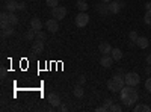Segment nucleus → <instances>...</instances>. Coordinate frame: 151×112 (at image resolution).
I'll return each mask as SVG.
<instances>
[{
    "label": "nucleus",
    "instance_id": "obj_1",
    "mask_svg": "<svg viewBox=\"0 0 151 112\" xmlns=\"http://www.w3.org/2000/svg\"><path fill=\"white\" fill-rule=\"evenodd\" d=\"M119 98H121V102L124 103V106L132 108V106L136 105L137 98H139V94H137V91L134 90V86L125 85L124 88L121 90V92H119Z\"/></svg>",
    "mask_w": 151,
    "mask_h": 112
},
{
    "label": "nucleus",
    "instance_id": "obj_2",
    "mask_svg": "<svg viewBox=\"0 0 151 112\" xmlns=\"http://www.w3.org/2000/svg\"><path fill=\"white\" fill-rule=\"evenodd\" d=\"M106 86H107V90H109L110 92H115V94H116V92H121V90L125 86V80H124V76L121 74V71L116 73L112 79H109V80L106 82Z\"/></svg>",
    "mask_w": 151,
    "mask_h": 112
},
{
    "label": "nucleus",
    "instance_id": "obj_3",
    "mask_svg": "<svg viewBox=\"0 0 151 112\" xmlns=\"http://www.w3.org/2000/svg\"><path fill=\"white\" fill-rule=\"evenodd\" d=\"M124 80H125V85H129V86H137V85L141 83L139 74L134 73V71L125 73V74H124Z\"/></svg>",
    "mask_w": 151,
    "mask_h": 112
},
{
    "label": "nucleus",
    "instance_id": "obj_4",
    "mask_svg": "<svg viewBox=\"0 0 151 112\" xmlns=\"http://www.w3.org/2000/svg\"><path fill=\"white\" fill-rule=\"evenodd\" d=\"M88 23H89V15L86 14V12H79L77 15H76V26L77 27H85L88 26Z\"/></svg>",
    "mask_w": 151,
    "mask_h": 112
},
{
    "label": "nucleus",
    "instance_id": "obj_5",
    "mask_svg": "<svg viewBox=\"0 0 151 112\" xmlns=\"http://www.w3.org/2000/svg\"><path fill=\"white\" fill-rule=\"evenodd\" d=\"M52 17L56 18V20H64L67 17V8L65 6H56V8H52Z\"/></svg>",
    "mask_w": 151,
    "mask_h": 112
},
{
    "label": "nucleus",
    "instance_id": "obj_6",
    "mask_svg": "<svg viewBox=\"0 0 151 112\" xmlns=\"http://www.w3.org/2000/svg\"><path fill=\"white\" fill-rule=\"evenodd\" d=\"M45 29H47L48 32H52V33H56V32L59 30V20H56V18L47 20V21H45Z\"/></svg>",
    "mask_w": 151,
    "mask_h": 112
},
{
    "label": "nucleus",
    "instance_id": "obj_7",
    "mask_svg": "<svg viewBox=\"0 0 151 112\" xmlns=\"http://www.w3.org/2000/svg\"><path fill=\"white\" fill-rule=\"evenodd\" d=\"M47 102L52 105L53 108H59L60 106V97L56 94V92H50L47 95Z\"/></svg>",
    "mask_w": 151,
    "mask_h": 112
},
{
    "label": "nucleus",
    "instance_id": "obj_8",
    "mask_svg": "<svg viewBox=\"0 0 151 112\" xmlns=\"http://www.w3.org/2000/svg\"><path fill=\"white\" fill-rule=\"evenodd\" d=\"M109 5V12L110 14H118V12L122 9V6H124V2H115V0H112L110 3H107Z\"/></svg>",
    "mask_w": 151,
    "mask_h": 112
},
{
    "label": "nucleus",
    "instance_id": "obj_9",
    "mask_svg": "<svg viewBox=\"0 0 151 112\" xmlns=\"http://www.w3.org/2000/svg\"><path fill=\"white\" fill-rule=\"evenodd\" d=\"M95 9H97V12L100 15H103V17H106L107 14H110L109 12V5L106 3V2H100V3H97L95 5Z\"/></svg>",
    "mask_w": 151,
    "mask_h": 112
},
{
    "label": "nucleus",
    "instance_id": "obj_10",
    "mask_svg": "<svg viewBox=\"0 0 151 112\" xmlns=\"http://www.w3.org/2000/svg\"><path fill=\"white\" fill-rule=\"evenodd\" d=\"M113 62H115V61H113V58L110 55H103L101 59H100V65L104 67V68H110Z\"/></svg>",
    "mask_w": 151,
    "mask_h": 112
},
{
    "label": "nucleus",
    "instance_id": "obj_11",
    "mask_svg": "<svg viewBox=\"0 0 151 112\" xmlns=\"http://www.w3.org/2000/svg\"><path fill=\"white\" fill-rule=\"evenodd\" d=\"M32 52L35 55H41L44 52V43L40 41V40H35V43L32 44Z\"/></svg>",
    "mask_w": 151,
    "mask_h": 112
},
{
    "label": "nucleus",
    "instance_id": "obj_12",
    "mask_svg": "<svg viewBox=\"0 0 151 112\" xmlns=\"http://www.w3.org/2000/svg\"><path fill=\"white\" fill-rule=\"evenodd\" d=\"M30 27H32L35 32H40V30L42 29V21L38 18V17H33V18L30 20Z\"/></svg>",
    "mask_w": 151,
    "mask_h": 112
},
{
    "label": "nucleus",
    "instance_id": "obj_13",
    "mask_svg": "<svg viewBox=\"0 0 151 112\" xmlns=\"http://www.w3.org/2000/svg\"><path fill=\"white\" fill-rule=\"evenodd\" d=\"M98 50H100V53H103V55H110L112 47H110V44H109L107 41H103V43H100Z\"/></svg>",
    "mask_w": 151,
    "mask_h": 112
},
{
    "label": "nucleus",
    "instance_id": "obj_14",
    "mask_svg": "<svg viewBox=\"0 0 151 112\" xmlns=\"http://www.w3.org/2000/svg\"><path fill=\"white\" fill-rule=\"evenodd\" d=\"M150 44H151L150 40L145 38V36H139V38H137V41H136V46L139 47V48H147Z\"/></svg>",
    "mask_w": 151,
    "mask_h": 112
},
{
    "label": "nucleus",
    "instance_id": "obj_15",
    "mask_svg": "<svg viewBox=\"0 0 151 112\" xmlns=\"http://www.w3.org/2000/svg\"><path fill=\"white\" fill-rule=\"evenodd\" d=\"M6 9H8V12L18 11V2H17V0H8V2H6Z\"/></svg>",
    "mask_w": 151,
    "mask_h": 112
},
{
    "label": "nucleus",
    "instance_id": "obj_16",
    "mask_svg": "<svg viewBox=\"0 0 151 112\" xmlns=\"http://www.w3.org/2000/svg\"><path fill=\"white\" fill-rule=\"evenodd\" d=\"M110 56L113 58V61H119L122 58V52H121V48H112V52H110Z\"/></svg>",
    "mask_w": 151,
    "mask_h": 112
},
{
    "label": "nucleus",
    "instance_id": "obj_17",
    "mask_svg": "<svg viewBox=\"0 0 151 112\" xmlns=\"http://www.w3.org/2000/svg\"><path fill=\"white\" fill-rule=\"evenodd\" d=\"M134 112H150L151 111V108L148 106V105H144V103H141V105H134Z\"/></svg>",
    "mask_w": 151,
    "mask_h": 112
},
{
    "label": "nucleus",
    "instance_id": "obj_18",
    "mask_svg": "<svg viewBox=\"0 0 151 112\" xmlns=\"http://www.w3.org/2000/svg\"><path fill=\"white\" fill-rule=\"evenodd\" d=\"M73 94L77 97V98H82L83 94H85V91H83V88H82V85H76L74 90H73Z\"/></svg>",
    "mask_w": 151,
    "mask_h": 112
},
{
    "label": "nucleus",
    "instance_id": "obj_19",
    "mask_svg": "<svg viewBox=\"0 0 151 112\" xmlns=\"http://www.w3.org/2000/svg\"><path fill=\"white\" fill-rule=\"evenodd\" d=\"M8 21H9L11 26H15L18 23V17L15 15V12H8Z\"/></svg>",
    "mask_w": 151,
    "mask_h": 112
},
{
    "label": "nucleus",
    "instance_id": "obj_20",
    "mask_svg": "<svg viewBox=\"0 0 151 112\" xmlns=\"http://www.w3.org/2000/svg\"><path fill=\"white\" fill-rule=\"evenodd\" d=\"M88 8H89V5H88L85 0H79V2H77V9H79L80 12H86Z\"/></svg>",
    "mask_w": 151,
    "mask_h": 112
},
{
    "label": "nucleus",
    "instance_id": "obj_21",
    "mask_svg": "<svg viewBox=\"0 0 151 112\" xmlns=\"http://www.w3.org/2000/svg\"><path fill=\"white\" fill-rule=\"evenodd\" d=\"M14 35V29H12V26H8L5 29H2V38H6V36H11Z\"/></svg>",
    "mask_w": 151,
    "mask_h": 112
},
{
    "label": "nucleus",
    "instance_id": "obj_22",
    "mask_svg": "<svg viewBox=\"0 0 151 112\" xmlns=\"http://www.w3.org/2000/svg\"><path fill=\"white\" fill-rule=\"evenodd\" d=\"M137 38H139V35H137V32H136V30H132V32L129 33V40H130V44H134V46H136V41H137Z\"/></svg>",
    "mask_w": 151,
    "mask_h": 112
},
{
    "label": "nucleus",
    "instance_id": "obj_23",
    "mask_svg": "<svg viewBox=\"0 0 151 112\" xmlns=\"http://www.w3.org/2000/svg\"><path fill=\"white\" fill-rule=\"evenodd\" d=\"M35 33H36V32H35L33 29H29V30L26 32V35H24V38H26L27 41H32V40L35 38Z\"/></svg>",
    "mask_w": 151,
    "mask_h": 112
},
{
    "label": "nucleus",
    "instance_id": "obj_24",
    "mask_svg": "<svg viewBox=\"0 0 151 112\" xmlns=\"http://www.w3.org/2000/svg\"><path fill=\"white\" fill-rule=\"evenodd\" d=\"M144 21H145V24L151 26V11H147V12H145V15H144Z\"/></svg>",
    "mask_w": 151,
    "mask_h": 112
},
{
    "label": "nucleus",
    "instance_id": "obj_25",
    "mask_svg": "<svg viewBox=\"0 0 151 112\" xmlns=\"http://www.w3.org/2000/svg\"><path fill=\"white\" fill-rule=\"evenodd\" d=\"M45 5L50 8H56L59 6V0H45Z\"/></svg>",
    "mask_w": 151,
    "mask_h": 112
},
{
    "label": "nucleus",
    "instance_id": "obj_26",
    "mask_svg": "<svg viewBox=\"0 0 151 112\" xmlns=\"http://www.w3.org/2000/svg\"><path fill=\"white\" fill-rule=\"evenodd\" d=\"M35 38H36V40H40V41H44L47 36H45V33H44L42 30H40V32H36V33H35Z\"/></svg>",
    "mask_w": 151,
    "mask_h": 112
},
{
    "label": "nucleus",
    "instance_id": "obj_27",
    "mask_svg": "<svg viewBox=\"0 0 151 112\" xmlns=\"http://www.w3.org/2000/svg\"><path fill=\"white\" fill-rule=\"evenodd\" d=\"M112 105H113V100H112V98H106L104 103H103V106H104V109H106V111H109Z\"/></svg>",
    "mask_w": 151,
    "mask_h": 112
},
{
    "label": "nucleus",
    "instance_id": "obj_28",
    "mask_svg": "<svg viewBox=\"0 0 151 112\" xmlns=\"http://www.w3.org/2000/svg\"><path fill=\"white\" fill-rule=\"evenodd\" d=\"M109 111H112V112H121L122 111V106L121 105H115V103H113L112 106H110V109Z\"/></svg>",
    "mask_w": 151,
    "mask_h": 112
},
{
    "label": "nucleus",
    "instance_id": "obj_29",
    "mask_svg": "<svg viewBox=\"0 0 151 112\" xmlns=\"http://www.w3.org/2000/svg\"><path fill=\"white\" fill-rule=\"evenodd\" d=\"M145 90H147L148 92H151V77H148V79L145 80Z\"/></svg>",
    "mask_w": 151,
    "mask_h": 112
},
{
    "label": "nucleus",
    "instance_id": "obj_30",
    "mask_svg": "<svg viewBox=\"0 0 151 112\" xmlns=\"http://www.w3.org/2000/svg\"><path fill=\"white\" fill-rule=\"evenodd\" d=\"M24 9H26V3L20 2V3H18V11H24Z\"/></svg>",
    "mask_w": 151,
    "mask_h": 112
},
{
    "label": "nucleus",
    "instance_id": "obj_31",
    "mask_svg": "<svg viewBox=\"0 0 151 112\" xmlns=\"http://www.w3.org/2000/svg\"><path fill=\"white\" fill-rule=\"evenodd\" d=\"M0 73H2V80L6 77V68L5 67H2V70H0Z\"/></svg>",
    "mask_w": 151,
    "mask_h": 112
},
{
    "label": "nucleus",
    "instance_id": "obj_32",
    "mask_svg": "<svg viewBox=\"0 0 151 112\" xmlns=\"http://www.w3.org/2000/svg\"><path fill=\"white\" fill-rule=\"evenodd\" d=\"M85 82H86V79H85V76H80V77H79V85H83Z\"/></svg>",
    "mask_w": 151,
    "mask_h": 112
},
{
    "label": "nucleus",
    "instance_id": "obj_33",
    "mask_svg": "<svg viewBox=\"0 0 151 112\" xmlns=\"http://www.w3.org/2000/svg\"><path fill=\"white\" fill-rule=\"evenodd\" d=\"M147 64L151 67V53H148V55H147Z\"/></svg>",
    "mask_w": 151,
    "mask_h": 112
},
{
    "label": "nucleus",
    "instance_id": "obj_34",
    "mask_svg": "<svg viewBox=\"0 0 151 112\" xmlns=\"http://www.w3.org/2000/svg\"><path fill=\"white\" fill-rule=\"evenodd\" d=\"M145 9H147V11H151V2H147V3H145Z\"/></svg>",
    "mask_w": 151,
    "mask_h": 112
},
{
    "label": "nucleus",
    "instance_id": "obj_35",
    "mask_svg": "<svg viewBox=\"0 0 151 112\" xmlns=\"http://www.w3.org/2000/svg\"><path fill=\"white\" fill-rule=\"evenodd\" d=\"M95 111H97V112H106V109H104V106H100V108H97Z\"/></svg>",
    "mask_w": 151,
    "mask_h": 112
},
{
    "label": "nucleus",
    "instance_id": "obj_36",
    "mask_svg": "<svg viewBox=\"0 0 151 112\" xmlns=\"http://www.w3.org/2000/svg\"><path fill=\"white\" fill-rule=\"evenodd\" d=\"M59 111L65 112V111H67V106H65V105H60V106H59Z\"/></svg>",
    "mask_w": 151,
    "mask_h": 112
},
{
    "label": "nucleus",
    "instance_id": "obj_37",
    "mask_svg": "<svg viewBox=\"0 0 151 112\" xmlns=\"http://www.w3.org/2000/svg\"><path fill=\"white\" fill-rule=\"evenodd\" d=\"M145 73H147V74H150V73H151V67H150V65L147 67V70H145Z\"/></svg>",
    "mask_w": 151,
    "mask_h": 112
},
{
    "label": "nucleus",
    "instance_id": "obj_38",
    "mask_svg": "<svg viewBox=\"0 0 151 112\" xmlns=\"http://www.w3.org/2000/svg\"><path fill=\"white\" fill-rule=\"evenodd\" d=\"M101 2H106V3H110V2H112V0H101Z\"/></svg>",
    "mask_w": 151,
    "mask_h": 112
},
{
    "label": "nucleus",
    "instance_id": "obj_39",
    "mask_svg": "<svg viewBox=\"0 0 151 112\" xmlns=\"http://www.w3.org/2000/svg\"><path fill=\"white\" fill-rule=\"evenodd\" d=\"M150 43H151V40H150Z\"/></svg>",
    "mask_w": 151,
    "mask_h": 112
}]
</instances>
